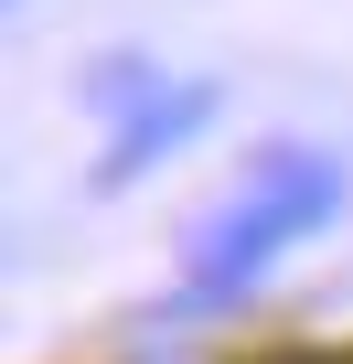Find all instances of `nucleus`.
Masks as SVG:
<instances>
[{
	"label": "nucleus",
	"instance_id": "obj_1",
	"mask_svg": "<svg viewBox=\"0 0 353 364\" xmlns=\"http://www.w3.org/2000/svg\"><path fill=\"white\" fill-rule=\"evenodd\" d=\"M332 204H342V171L332 161H278L268 182H246V193L225 204V225L193 247V279L171 289V311H214V300L257 289L310 225H332Z\"/></svg>",
	"mask_w": 353,
	"mask_h": 364
},
{
	"label": "nucleus",
	"instance_id": "obj_2",
	"mask_svg": "<svg viewBox=\"0 0 353 364\" xmlns=\"http://www.w3.org/2000/svg\"><path fill=\"white\" fill-rule=\"evenodd\" d=\"M183 129H204V86H183V97H171V107H150V118H139V129H129V139L107 150V182H129V171H139L150 150H171V139H183Z\"/></svg>",
	"mask_w": 353,
	"mask_h": 364
}]
</instances>
